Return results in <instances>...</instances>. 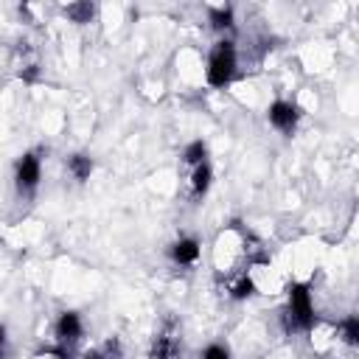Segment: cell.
I'll use <instances>...</instances> for the list:
<instances>
[{
	"label": "cell",
	"mask_w": 359,
	"mask_h": 359,
	"mask_svg": "<svg viewBox=\"0 0 359 359\" xmlns=\"http://www.w3.org/2000/svg\"><path fill=\"white\" fill-rule=\"evenodd\" d=\"M81 359H104V356H101V351H98V348H90V351H87Z\"/></svg>",
	"instance_id": "obj_18"
},
{
	"label": "cell",
	"mask_w": 359,
	"mask_h": 359,
	"mask_svg": "<svg viewBox=\"0 0 359 359\" xmlns=\"http://www.w3.org/2000/svg\"><path fill=\"white\" fill-rule=\"evenodd\" d=\"M202 255V244L196 236H177L168 244V261L174 266H194Z\"/></svg>",
	"instance_id": "obj_7"
},
{
	"label": "cell",
	"mask_w": 359,
	"mask_h": 359,
	"mask_svg": "<svg viewBox=\"0 0 359 359\" xmlns=\"http://www.w3.org/2000/svg\"><path fill=\"white\" fill-rule=\"evenodd\" d=\"M236 76H238V48L230 36H222L213 42V48L208 53L205 81L213 90H224L236 81Z\"/></svg>",
	"instance_id": "obj_2"
},
{
	"label": "cell",
	"mask_w": 359,
	"mask_h": 359,
	"mask_svg": "<svg viewBox=\"0 0 359 359\" xmlns=\"http://www.w3.org/2000/svg\"><path fill=\"white\" fill-rule=\"evenodd\" d=\"M208 22L216 34H233L236 28V8L233 6H210L208 8Z\"/></svg>",
	"instance_id": "obj_10"
},
{
	"label": "cell",
	"mask_w": 359,
	"mask_h": 359,
	"mask_svg": "<svg viewBox=\"0 0 359 359\" xmlns=\"http://www.w3.org/2000/svg\"><path fill=\"white\" fill-rule=\"evenodd\" d=\"M42 180V157L39 151H22L14 160V191L20 199H31Z\"/></svg>",
	"instance_id": "obj_4"
},
{
	"label": "cell",
	"mask_w": 359,
	"mask_h": 359,
	"mask_svg": "<svg viewBox=\"0 0 359 359\" xmlns=\"http://www.w3.org/2000/svg\"><path fill=\"white\" fill-rule=\"evenodd\" d=\"M53 337H56V345H62V348L76 353L81 339H84V320H81V314L73 311V309L59 311V317L53 323Z\"/></svg>",
	"instance_id": "obj_6"
},
{
	"label": "cell",
	"mask_w": 359,
	"mask_h": 359,
	"mask_svg": "<svg viewBox=\"0 0 359 359\" xmlns=\"http://www.w3.org/2000/svg\"><path fill=\"white\" fill-rule=\"evenodd\" d=\"M208 160V143L205 140H191L185 149H182V163L191 168V165H199Z\"/></svg>",
	"instance_id": "obj_14"
},
{
	"label": "cell",
	"mask_w": 359,
	"mask_h": 359,
	"mask_svg": "<svg viewBox=\"0 0 359 359\" xmlns=\"http://www.w3.org/2000/svg\"><path fill=\"white\" fill-rule=\"evenodd\" d=\"M182 325L174 317H168L151 337L143 359H182Z\"/></svg>",
	"instance_id": "obj_3"
},
{
	"label": "cell",
	"mask_w": 359,
	"mask_h": 359,
	"mask_svg": "<svg viewBox=\"0 0 359 359\" xmlns=\"http://www.w3.org/2000/svg\"><path fill=\"white\" fill-rule=\"evenodd\" d=\"M8 328L0 323V359H8Z\"/></svg>",
	"instance_id": "obj_17"
},
{
	"label": "cell",
	"mask_w": 359,
	"mask_h": 359,
	"mask_svg": "<svg viewBox=\"0 0 359 359\" xmlns=\"http://www.w3.org/2000/svg\"><path fill=\"white\" fill-rule=\"evenodd\" d=\"M300 118H303V109L289 101V98H275L269 107H266V121L275 132H280L283 137H292L300 126Z\"/></svg>",
	"instance_id": "obj_5"
},
{
	"label": "cell",
	"mask_w": 359,
	"mask_h": 359,
	"mask_svg": "<svg viewBox=\"0 0 359 359\" xmlns=\"http://www.w3.org/2000/svg\"><path fill=\"white\" fill-rule=\"evenodd\" d=\"M98 351H101L104 359H123V345H121L118 337H109L104 345H98Z\"/></svg>",
	"instance_id": "obj_16"
},
{
	"label": "cell",
	"mask_w": 359,
	"mask_h": 359,
	"mask_svg": "<svg viewBox=\"0 0 359 359\" xmlns=\"http://www.w3.org/2000/svg\"><path fill=\"white\" fill-rule=\"evenodd\" d=\"M255 294V280H252V275L244 269V272H238V275H233V280L227 283V297L230 300H247V297H252Z\"/></svg>",
	"instance_id": "obj_11"
},
{
	"label": "cell",
	"mask_w": 359,
	"mask_h": 359,
	"mask_svg": "<svg viewBox=\"0 0 359 359\" xmlns=\"http://www.w3.org/2000/svg\"><path fill=\"white\" fill-rule=\"evenodd\" d=\"M283 325L292 334H311L317 328V309L311 297V286L292 280L286 289V309H283Z\"/></svg>",
	"instance_id": "obj_1"
},
{
	"label": "cell",
	"mask_w": 359,
	"mask_h": 359,
	"mask_svg": "<svg viewBox=\"0 0 359 359\" xmlns=\"http://www.w3.org/2000/svg\"><path fill=\"white\" fill-rule=\"evenodd\" d=\"M210 185H213V165H210V160L188 168V196H191V202H202L208 196Z\"/></svg>",
	"instance_id": "obj_8"
},
{
	"label": "cell",
	"mask_w": 359,
	"mask_h": 359,
	"mask_svg": "<svg viewBox=\"0 0 359 359\" xmlns=\"http://www.w3.org/2000/svg\"><path fill=\"white\" fill-rule=\"evenodd\" d=\"M65 168H67V174H70L76 182H87V180L93 177V171H95V160H93V154H87V151H73V154H67Z\"/></svg>",
	"instance_id": "obj_9"
},
{
	"label": "cell",
	"mask_w": 359,
	"mask_h": 359,
	"mask_svg": "<svg viewBox=\"0 0 359 359\" xmlns=\"http://www.w3.org/2000/svg\"><path fill=\"white\" fill-rule=\"evenodd\" d=\"M95 3H87V0H81V3H70V6H65L62 8V14L70 20V22H76V25H87L93 17H95Z\"/></svg>",
	"instance_id": "obj_12"
},
{
	"label": "cell",
	"mask_w": 359,
	"mask_h": 359,
	"mask_svg": "<svg viewBox=\"0 0 359 359\" xmlns=\"http://www.w3.org/2000/svg\"><path fill=\"white\" fill-rule=\"evenodd\" d=\"M199 359H233V353H230V348L224 342H210V345L202 348Z\"/></svg>",
	"instance_id": "obj_15"
},
{
	"label": "cell",
	"mask_w": 359,
	"mask_h": 359,
	"mask_svg": "<svg viewBox=\"0 0 359 359\" xmlns=\"http://www.w3.org/2000/svg\"><path fill=\"white\" fill-rule=\"evenodd\" d=\"M337 337L348 345V348H356L359 345V317L356 314H348L337 323Z\"/></svg>",
	"instance_id": "obj_13"
}]
</instances>
